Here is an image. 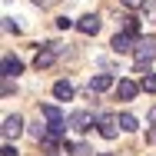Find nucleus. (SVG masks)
<instances>
[{
    "instance_id": "f257e3e1",
    "label": "nucleus",
    "mask_w": 156,
    "mask_h": 156,
    "mask_svg": "<svg viewBox=\"0 0 156 156\" xmlns=\"http://www.w3.org/2000/svg\"><path fill=\"white\" fill-rule=\"evenodd\" d=\"M133 57H136V73H150V63L156 60V37H143V40H136V50H133Z\"/></svg>"
},
{
    "instance_id": "f03ea898",
    "label": "nucleus",
    "mask_w": 156,
    "mask_h": 156,
    "mask_svg": "<svg viewBox=\"0 0 156 156\" xmlns=\"http://www.w3.org/2000/svg\"><path fill=\"white\" fill-rule=\"evenodd\" d=\"M40 113L47 116V129H50L53 136H63V133L70 129V120L63 116L60 110H57V106H50V103H43V106H40Z\"/></svg>"
},
{
    "instance_id": "7ed1b4c3",
    "label": "nucleus",
    "mask_w": 156,
    "mask_h": 156,
    "mask_svg": "<svg viewBox=\"0 0 156 156\" xmlns=\"http://www.w3.org/2000/svg\"><path fill=\"white\" fill-rule=\"evenodd\" d=\"M0 133H3V140L10 143L13 136H20L23 133V116L20 113H10V116H3V126H0Z\"/></svg>"
},
{
    "instance_id": "20e7f679",
    "label": "nucleus",
    "mask_w": 156,
    "mask_h": 156,
    "mask_svg": "<svg viewBox=\"0 0 156 156\" xmlns=\"http://www.w3.org/2000/svg\"><path fill=\"white\" fill-rule=\"evenodd\" d=\"M60 43H47V47H43V50H40V53H37V57H33V66H37V70H47V66H50V63L57 60V57H60Z\"/></svg>"
},
{
    "instance_id": "39448f33",
    "label": "nucleus",
    "mask_w": 156,
    "mask_h": 156,
    "mask_svg": "<svg viewBox=\"0 0 156 156\" xmlns=\"http://www.w3.org/2000/svg\"><path fill=\"white\" fill-rule=\"evenodd\" d=\"M96 126H100V133H103L106 140H116V133H120V116L100 113V116H96Z\"/></svg>"
},
{
    "instance_id": "423d86ee",
    "label": "nucleus",
    "mask_w": 156,
    "mask_h": 156,
    "mask_svg": "<svg viewBox=\"0 0 156 156\" xmlns=\"http://www.w3.org/2000/svg\"><path fill=\"white\" fill-rule=\"evenodd\" d=\"M70 129H76V133L93 129V113H90V110H76V113H70Z\"/></svg>"
},
{
    "instance_id": "0eeeda50",
    "label": "nucleus",
    "mask_w": 156,
    "mask_h": 156,
    "mask_svg": "<svg viewBox=\"0 0 156 156\" xmlns=\"http://www.w3.org/2000/svg\"><path fill=\"white\" fill-rule=\"evenodd\" d=\"M110 47H113V53H129V50H136V43H133V33H116L113 40H110Z\"/></svg>"
},
{
    "instance_id": "6e6552de",
    "label": "nucleus",
    "mask_w": 156,
    "mask_h": 156,
    "mask_svg": "<svg viewBox=\"0 0 156 156\" xmlns=\"http://www.w3.org/2000/svg\"><path fill=\"white\" fill-rule=\"evenodd\" d=\"M76 30H80V33H87V37H93V33L100 30V17H96V13H87V17H80V20H76Z\"/></svg>"
},
{
    "instance_id": "1a4fd4ad",
    "label": "nucleus",
    "mask_w": 156,
    "mask_h": 156,
    "mask_svg": "<svg viewBox=\"0 0 156 156\" xmlns=\"http://www.w3.org/2000/svg\"><path fill=\"white\" fill-rule=\"evenodd\" d=\"M113 87V76L110 73H96L93 80H90V93H103V90H110Z\"/></svg>"
},
{
    "instance_id": "9d476101",
    "label": "nucleus",
    "mask_w": 156,
    "mask_h": 156,
    "mask_svg": "<svg viewBox=\"0 0 156 156\" xmlns=\"http://www.w3.org/2000/svg\"><path fill=\"white\" fill-rule=\"evenodd\" d=\"M136 93H140V87H136L133 80H120V83H116V96H120V100H133Z\"/></svg>"
},
{
    "instance_id": "9b49d317",
    "label": "nucleus",
    "mask_w": 156,
    "mask_h": 156,
    "mask_svg": "<svg viewBox=\"0 0 156 156\" xmlns=\"http://www.w3.org/2000/svg\"><path fill=\"white\" fill-rule=\"evenodd\" d=\"M17 73H23V63L17 60V57H10V53H7V57H3V76L10 80V76H17Z\"/></svg>"
},
{
    "instance_id": "f8f14e48",
    "label": "nucleus",
    "mask_w": 156,
    "mask_h": 156,
    "mask_svg": "<svg viewBox=\"0 0 156 156\" xmlns=\"http://www.w3.org/2000/svg\"><path fill=\"white\" fill-rule=\"evenodd\" d=\"M53 96L57 100H73V83L70 80H57L53 83Z\"/></svg>"
},
{
    "instance_id": "ddd939ff",
    "label": "nucleus",
    "mask_w": 156,
    "mask_h": 156,
    "mask_svg": "<svg viewBox=\"0 0 156 156\" xmlns=\"http://www.w3.org/2000/svg\"><path fill=\"white\" fill-rule=\"evenodd\" d=\"M40 146H43V156H60V143H57L53 133H47V136L40 140Z\"/></svg>"
},
{
    "instance_id": "4468645a",
    "label": "nucleus",
    "mask_w": 156,
    "mask_h": 156,
    "mask_svg": "<svg viewBox=\"0 0 156 156\" xmlns=\"http://www.w3.org/2000/svg\"><path fill=\"white\" fill-rule=\"evenodd\" d=\"M120 129H126V133L140 129V123H136V116H133V113H120Z\"/></svg>"
},
{
    "instance_id": "2eb2a0df",
    "label": "nucleus",
    "mask_w": 156,
    "mask_h": 156,
    "mask_svg": "<svg viewBox=\"0 0 156 156\" xmlns=\"http://www.w3.org/2000/svg\"><path fill=\"white\" fill-rule=\"evenodd\" d=\"M66 153H70V156H90L93 150H90L87 143H66Z\"/></svg>"
},
{
    "instance_id": "dca6fc26",
    "label": "nucleus",
    "mask_w": 156,
    "mask_h": 156,
    "mask_svg": "<svg viewBox=\"0 0 156 156\" xmlns=\"http://www.w3.org/2000/svg\"><path fill=\"white\" fill-rule=\"evenodd\" d=\"M140 90H146V93H156V73H146V76L140 80Z\"/></svg>"
},
{
    "instance_id": "f3484780",
    "label": "nucleus",
    "mask_w": 156,
    "mask_h": 156,
    "mask_svg": "<svg viewBox=\"0 0 156 156\" xmlns=\"http://www.w3.org/2000/svg\"><path fill=\"white\" fill-rule=\"evenodd\" d=\"M126 20V33H133V37H136V30H140V20H136V17H123Z\"/></svg>"
},
{
    "instance_id": "a211bd4d",
    "label": "nucleus",
    "mask_w": 156,
    "mask_h": 156,
    "mask_svg": "<svg viewBox=\"0 0 156 156\" xmlns=\"http://www.w3.org/2000/svg\"><path fill=\"white\" fill-rule=\"evenodd\" d=\"M123 7H129V10H143L146 7V0H120Z\"/></svg>"
},
{
    "instance_id": "6ab92c4d",
    "label": "nucleus",
    "mask_w": 156,
    "mask_h": 156,
    "mask_svg": "<svg viewBox=\"0 0 156 156\" xmlns=\"http://www.w3.org/2000/svg\"><path fill=\"white\" fill-rule=\"evenodd\" d=\"M3 30H7V33H20V27H17L10 17H3Z\"/></svg>"
},
{
    "instance_id": "aec40b11",
    "label": "nucleus",
    "mask_w": 156,
    "mask_h": 156,
    "mask_svg": "<svg viewBox=\"0 0 156 156\" xmlns=\"http://www.w3.org/2000/svg\"><path fill=\"white\" fill-rule=\"evenodd\" d=\"M3 156H17V146H10V143H3V150H0Z\"/></svg>"
},
{
    "instance_id": "412c9836",
    "label": "nucleus",
    "mask_w": 156,
    "mask_h": 156,
    "mask_svg": "<svg viewBox=\"0 0 156 156\" xmlns=\"http://www.w3.org/2000/svg\"><path fill=\"white\" fill-rule=\"evenodd\" d=\"M33 3H37V7H57L60 0H33Z\"/></svg>"
},
{
    "instance_id": "4be33fe9",
    "label": "nucleus",
    "mask_w": 156,
    "mask_h": 156,
    "mask_svg": "<svg viewBox=\"0 0 156 156\" xmlns=\"http://www.w3.org/2000/svg\"><path fill=\"white\" fill-rule=\"evenodd\" d=\"M146 140H150V143H156V129H150V136H146Z\"/></svg>"
},
{
    "instance_id": "5701e85b",
    "label": "nucleus",
    "mask_w": 156,
    "mask_h": 156,
    "mask_svg": "<svg viewBox=\"0 0 156 156\" xmlns=\"http://www.w3.org/2000/svg\"><path fill=\"white\" fill-rule=\"evenodd\" d=\"M150 123H156V110H150Z\"/></svg>"
},
{
    "instance_id": "b1692460",
    "label": "nucleus",
    "mask_w": 156,
    "mask_h": 156,
    "mask_svg": "<svg viewBox=\"0 0 156 156\" xmlns=\"http://www.w3.org/2000/svg\"><path fill=\"white\" fill-rule=\"evenodd\" d=\"M103 156H110V153H103Z\"/></svg>"
},
{
    "instance_id": "393cba45",
    "label": "nucleus",
    "mask_w": 156,
    "mask_h": 156,
    "mask_svg": "<svg viewBox=\"0 0 156 156\" xmlns=\"http://www.w3.org/2000/svg\"><path fill=\"white\" fill-rule=\"evenodd\" d=\"M153 13H156V7H153Z\"/></svg>"
}]
</instances>
